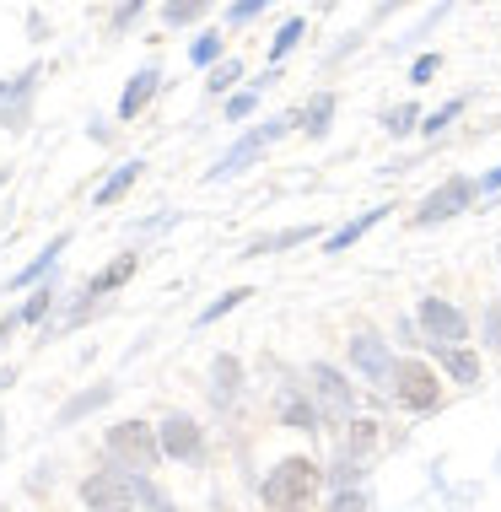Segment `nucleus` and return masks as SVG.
Returning a JSON list of instances; mask_svg holds the SVG:
<instances>
[{
	"label": "nucleus",
	"mask_w": 501,
	"mask_h": 512,
	"mask_svg": "<svg viewBox=\"0 0 501 512\" xmlns=\"http://www.w3.org/2000/svg\"><path fill=\"white\" fill-rule=\"evenodd\" d=\"M480 189H485V195H491V189H501V168H491V173H485V184H480Z\"/></svg>",
	"instance_id": "4c0bfd02"
},
{
	"label": "nucleus",
	"mask_w": 501,
	"mask_h": 512,
	"mask_svg": "<svg viewBox=\"0 0 501 512\" xmlns=\"http://www.w3.org/2000/svg\"><path fill=\"white\" fill-rule=\"evenodd\" d=\"M329 119H334V98H329V92H318V98L308 103V114H302V130L318 141V135H329Z\"/></svg>",
	"instance_id": "6ab92c4d"
},
{
	"label": "nucleus",
	"mask_w": 501,
	"mask_h": 512,
	"mask_svg": "<svg viewBox=\"0 0 501 512\" xmlns=\"http://www.w3.org/2000/svg\"><path fill=\"white\" fill-rule=\"evenodd\" d=\"M351 362L367 372L372 383H388V378H394V356H388V345H383L378 335H356V340H351Z\"/></svg>",
	"instance_id": "6e6552de"
},
{
	"label": "nucleus",
	"mask_w": 501,
	"mask_h": 512,
	"mask_svg": "<svg viewBox=\"0 0 501 512\" xmlns=\"http://www.w3.org/2000/svg\"><path fill=\"white\" fill-rule=\"evenodd\" d=\"M0 426H6V421H0Z\"/></svg>",
	"instance_id": "ea45409f"
},
{
	"label": "nucleus",
	"mask_w": 501,
	"mask_h": 512,
	"mask_svg": "<svg viewBox=\"0 0 501 512\" xmlns=\"http://www.w3.org/2000/svg\"><path fill=\"white\" fill-rule=\"evenodd\" d=\"M221 54V33H205V38H194V49H189V60L194 65H211Z\"/></svg>",
	"instance_id": "393cba45"
},
{
	"label": "nucleus",
	"mask_w": 501,
	"mask_h": 512,
	"mask_svg": "<svg viewBox=\"0 0 501 512\" xmlns=\"http://www.w3.org/2000/svg\"><path fill=\"white\" fill-rule=\"evenodd\" d=\"M415 119H421V114H415V108L405 103V108H394V114H388L383 124H388V135H405V130H415Z\"/></svg>",
	"instance_id": "cd10ccee"
},
{
	"label": "nucleus",
	"mask_w": 501,
	"mask_h": 512,
	"mask_svg": "<svg viewBox=\"0 0 501 512\" xmlns=\"http://www.w3.org/2000/svg\"><path fill=\"white\" fill-rule=\"evenodd\" d=\"M135 11H141V0H124V6H119V17H114V22L124 27V22H130V17H135Z\"/></svg>",
	"instance_id": "c9c22d12"
},
{
	"label": "nucleus",
	"mask_w": 501,
	"mask_h": 512,
	"mask_svg": "<svg viewBox=\"0 0 501 512\" xmlns=\"http://www.w3.org/2000/svg\"><path fill=\"white\" fill-rule=\"evenodd\" d=\"M0 184H6V168H0Z\"/></svg>",
	"instance_id": "58836bf2"
},
{
	"label": "nucleus",
	"mask_w": 501,
	"mask_h": 512,
	"mask_svg": "<svg viewBox=\"0 0 501 512\" xmlns=\"http://www.w3.org/2000/svg\"><path fill=\"white\" fill-rule=\"evenodd\" d=\"M108 399H114V389H108V383H97V389H87V394H76L71 405H65L60 415H54V426H71V421H81V415H87V410H97V405H108Z\"/></svg>",
	"instance_id": "4468645a"
},
{
	"label": "nucleus",
	"mask_w": 501,
	"mask_h": 512,
	"mask_svg": "<svg viewBox=\"0 0 501 512\" xmlns=\"http://www.w3.org/2000/svg\"><path fill=\"white\" fill-rule=\"evenodd\" d=\"M313 238V227H291V232H275V238H259L254 248H248V259H259V254H275V248H297V243H308Z\"/></svg>",
	"instance_id": "aec40b11"
},
{
	"label": "nucleus",
	"mask_w": 501,
	"mask_h": 512,
	"mask_svg": "<svg viewBox=\"0 0 501 512\" xmlns=\"http://www.w3.org/2000/svg\"><path fill=\"white\" fill-rule=\"evenodd\" d=\"M130 275H135V254H119L114 265H103V270H97L92 281H87V297H103V292H114V286H124V281H130Z\"/></svg>",
	"instance_id": "ddd939ff"
},
{
	"label": "nucleus",
	"mask_w": 501,
	"mask_h": 512,
	"mask_svg": "<svg viewBox=\"0 0 501 512\" xmlns=\"http://www.w3.org/2000/svg\"><path fill=\"white\" fill-rule=\"evenodd\" d=\"M421 329H426V340H431V345H442V351H453V345L469 335L464 313L448 308L442 297H426V302H421Z\"/></svg>",
	"instance_id": "423d86ee"
},
{
	"label": "nucleus",
	"mask_w": 501,
	"mask_h": 512,
	"mask_svg": "<svg viewBox=\"0 0 501 512\" xmlns=\"http://www.w3.org/2000/svg\"><path fill=\"white\" fill-rule=\"evenodd\" d=\"M485 340H491L496 351H501V302H496L491 313H485Z\"/></svg>",
	"instance_id": "72a5a7b5"
},
{
	"label": "nucleus",
	"mask_w": 501,
	"mask_h": 512,
	"mask_svg": "<svg viewBox=\"0 0 501 512\" xmlns=\"http://www.w3.org/2000/svg\"><path fill=\"white\" fill-rule=\"evenodd\" d=\"M291 124H297V119H291V114H281V119H270V124H264V130H254V135H243V141L232 146V151H227V157L216 162L211 173H205V184H216V178H232V173H243V168H248V162L259 157L264 146H270V141H281V135L291 130Z\"/></svg>",
	"instance_id": "f03ea898"
},
{
	"label": "nucleus",
	"mask_w": 501,
	"mask_h": 512,
	"mask_svg": "<svg viewBox=\"0 0 501 512\" xmlns=\"http://www.w3.org/2000/svg\"><path fill=\"white\" fill-rule=\"evenodd\" d=\"M162 453H173V459H200V426H194L189 415H167L162 421Z\"/></svg>",
	"instance_id": "9d476101"
},
{
	"label": "nucleus",
	"mask_w": 501,
	"mask_h": 512,
	"mask_svg": "<svg viewBox=\"0 0 501 512\" xmlns=\"http://www.w3.org/2000/svg\"><path fill=\"white\" fill-rule=\"evenodd\" d=\"M108 448H114V459H124L130 469H157V453H162L146 421H119L114 432H108Z\"/></svg>",
	"instance_id": "7ed1b4c3"
},
{
	"label": "nucleus",
	"mask_w": 501,
	"mask_h": 512,
	"mask_svg": "<svg viewBox=\"0 0 501 512\" xmlns=\"http://www.w3.org/2000/svg\"><path fill=\"white\" fill-rule=\"evenodd\" d=\"M17 324H22V313H17V318H0V345L11 340V329H17Z\"/></svg>",
	"instance_id": "e433bc0d"
},
{
	"label": "nucleus",
	"mask_w": 501,
	"mask_h": 512,
	"mask_svg": "<svg viewBox=\"0 0 501 512\" xmlns=\"http://www.w3.org/2000/svg\"><path fill=\"white\" fill-rule=\"evenodd\" d=\"M243 297H254V292H248V286H238V292H227V297H216V302H211V308H205V313H200V324H216V318H221V313H232V308H238V302H243Z\"/></svg>",
	"instance_id": "b1692460"
},
{
	"label": "nucleus",
	"mask_w": 501,
	"mask_h": 512,
	"mask_svg": "<svg viewBox=\"0 0 501 512\" xmlns=\"http://www.w3.org/2000/svg\"><path fill=\"white\" fill-rule=\"evenodd\" d=\"M329 512H361V496H340V502H334Z\"/></svg>",
	"instance_id": "f704fd0d"
},
{
	"label": "nucleus",
	"mask_w": 501,
	"mask_h": 512,
	"mask_svg": "<svg viewBox=\"0 0 501 512\" xmlns=\"http://www.w3.org/2000/svg\"><path fill=\"white\" fill-rule=\"evenodd\" d=\"M264 6H270V0H238V6L227 11V17H232V22H248V17H259Z\"/></svg>",
	"instance_id": "473e14b6"
},
{
	"label": "nucleus",
	"mask_w": 501,
	"mask_h": 512,
	"mask_svg": "<svg viewBox=\"0 0 501 512\" xmlns=\"http://www.w3.org/2000/svg\"><path fill=\"white\" fill-rule=\"evenodd\" d=\"M297 38H302V17H291L281 33H275V44H270V60H286L291 49H297Z\"/></svg>",
	"instance_id": "4be33fe9"
},
{
	"label": "nucleus",
	"mask_w": 501,
	"mask_h": 512,
	"mask_svg": "<svg viewBox=\"0 0 501 512\" xmlns=\"http://www.w3.org/2000/svg\"><path fill=\"white\" fill-rule=\"evenodd\" d=\"M281 421H286V426H313V410H308V399H297V394H281Z\"/></svg>",
	"instance_id": "5701e85b"
},
{
	"label": "nucleus",
	"mask_w": 501,
	"mask_h": 512,
	"mask_svg": "<svg viewBox=\"0 0 501 512\" xmlns=\"http://www.w3.org/2000/svg\"><path fill=\"white\" fill-rule=\"evenodd\" d=\"M44 313H49V286H44V292H33V297H27V308H22V324H38Z\"/></svg>",
	"instance_id": "c85d7f7f"
},
{
	"label": "nucleus",
	"mask_w": 501,
	"mask_h": 512,
	"mask_svg": "<svg viewBox=\"0 0 501 512\" xmlns=\"http://www.w3.org/2000/svg\"><path fill=\"white\" fill-rule=\"evenodd\" d=\"M254 103H259L254 92H238V98L227 103V119H248V114H254Z\"/></svg>",
	"instance_id": "2f4dec72"
},
{
	"label": "nucleus",
	"mask_w": 501,
	"mask_h": 512,
	"mask_svg": "<svg viewBox=\"0 0 501 512\" xmlns=\"http://www.w3.org/2000/svg\"><path fill=\"white\" fill-rule=\"evenodd\" d=\"M65 243H71V238H65V232H60V238H54V243L44 248V254H38V259H33V265H27V270L17 275V281H11V286H6V292H17V286H27V281H38V275H44V270L54 265V259H60V254H65Z\"/></svg>",
	"instance_id": "a211bd4d"
},
{
	"label": "nucleus",
	"mask_w": 501,
	"mask_h": 512,
	"mask_svg": "<svg viewBox=\"0 0 501 512\" xmlns=\"http://www.w3.org/2000/svg\"><path fill=\"white\" fill-rule=\"evenodd\" d=\"M437 54H421V60H415V71H410V81H415V87H421V81H431V76H437Z\"/></svg>",
	"instance_id": "7c9ffc66"
},
{
	"label": "nucleus",
	"mask_w": 501,
	"mask_h": 512,
	"mask_svg": "<svg viewBox=\"0 0 501 512\" xmlns=\"http://www.w3.org/2000/svg\"><path fill=\"white\" fill-rule=\"evenodd\" d=\"M135 178H141V162H130V168H119V173L108 178V184L97 189V195H92V205H114L119 195H130V184H135Z\"/></svg>",
	"instance_id": "f3484780"
},
{
	"label": "nucleus",
	"mask_w": 501,
	"mask_h": 512,
	"mask_svg": "<svg viewBox=\"0 0 501 512\" xmlns=\"http://www.w3.org/2000/svg\"><path fill=\"white\" fill-rule=\"evenodd\" d=\"M313 389H318V399H324L329 421H345V415H351V389H345V378L334 367H324V362L313 367Z\"/></svg>",
	"instance_id": "1a4fd4ad"
},
{
	"label": "nucleus",
	"mask_w": 501,
	"mask_h": 512,
	"mask_svg": "<svg viewBox=\"0 0 501 512\" xmlns=\"http://www.w3.org/2000/svg\"><path fill=\"white\" fill-rule=\"evenodd\" d=\"M232 389H238V362H232V356H221V362H216V394L227 399Z\"/></svg>",
	"instance_id": "a878e982"
},
{
	"label": "nucleus",
	"mask_w": 501,
	"mask_h": 512,
	"mask_svg": "<svg viewBox=\"0 0 501 512\" xmlns=\"http://www.w3.org/2000/svg\"><path fill=\"white\" fill-rule=\"evenodd\" d=\"M211 6H216V0H167V6H162V22H167V27H189V22H200Z\"/></svg>",
	"instance_id": "dca6fc26"
},
{
	"label": "nucleus",
	"mask_w": 501,
	"mask_h": 512,
	"mask_svg": "<svg viewBox=\"0 0 501 512\" xmlns=\"http://www.w3.org/2000/svg\"><path fill=\"white\" fill-rule=\"evenodd\" d=\"M33 81H38V65H33V71H22V76H11L6 87H0V114L11 119V130H22V119H27L22 98H27V92H33Z\"/></svg>",
	"instance_id": "9b49d317"
},
{
	"label": "nucleus",
	"mask_w": 501,
	"mask_h": 512,
	"mask_svg": "<svg viewBox=\"0 0 501 512\" xmlns=\"http://www.w3.org/2000/svg\"><path fill=\"white\" fill-rule=\"evenodd\" d=\"M157 87H162L157 71H141V76H135L130 87H124V98H119V119H135V114H141V108L157 98Z\"/></svg>",
	"instance_id": "f8f14e48"
},
{
	"label": "nucleus",
	"mask_w": 501,
	"mask_h": 512,
	"mask_svg": "<svg viewBox=\"0 0 501 512\" xmlns=\"http://www.w3.org/2000/svg\"><path fill=\"white\" fill-rule=\"evenodd\" d=\"M475 189H480V184H469V178H448V184H442L437 195H426V205L415 211V221H421V227H431V221H448V216H458L469 200H475Z\"/></svg>",
	"instance_id": "0eeeda50"
},
{
	"label": "nucleus",
	"mask_w": 501,
	"mask_h": 512,
	"mask_svg": "<svg viewBox=\"0 0 501 512\" xmlns=\"http://www.w3.org/2000/svg\"><path fill=\"white\" fill-rule=\"evenodd\" d=\"M458 108H464V103H448V108H437V114H431V119L421 124V130H426V135H437L442 124H453V119H458Z\"/></svg>",
	"instance_id": "c756f323"
},
{
	"label": "nucleus",
	"mask_w": 501,
	"mask_h": 512,
	"mask_svg": "<svg viewBox=\"0 0 501 512\" xmlns=\"http://www.w3.org/2000/svg\"><path fill=\"white\" fill-rule=\"evenodd\" d=\"M394 394L405 399L410 410H437V399H442V389H437V378H431L426 362H399L394 367Z\"/></svg>",
	"instance_id": "39448f33"
},
{
	"label": "nucleus",
	"mask_w": 501,
	"mask_h": 512,
	"mask_svg": "<svg viewBox=\"0 0 501 512\" xmlns=\"http://www.w3.org/2000/svg\"><path fill=\"white\" fill-rule=\"evenodd\" d=\"M135 480L130 475H114V469H103V475H92L87 486H81V502L92 512H130L135 507Z\"/></svg>",
	"instance_id": "20e7f679"
},
{
	"label": "nucleus",
	"mask_w": 501,
	"mask_h": 512,
	"mask_svg": "<svg viewBox=\"0 0 501 512\" xmlns=\"http://www.w3.org/2000/svg\"><path fill=\"white\" fill-rule=\"evenodd\" d=\"M378 221H383V205H378V211H361L356 221H345V227L334 232V238H329L324 248H329V254H345V248H351V243H356V238H361V232H367V227H378Z\"/></svg>",
	"instance_id": "2eb2a0df"
},
{
	"label": "nucleus",
	"mask_w": 501,
	"mask_h": 512,
	"mask_svg": "<svg viewBox=\"0 0 501 512\" xmlns=\"http://www.w3.org/2000/svg\"><path fill=\"white\" fill-rule=\"evenodd\" d=\"M318 491V464L313 459H281L264 480V507L270 512H308Z\"/></svg>",
	"instance_id": "f257e3e1"
},
{
	"label": "nucleus",
	"mask_w": 501,
	"mask_h": 512,
	"mask_svg": "<svg viewBox=\"0 0 501 512\" xmlns=\"http://www.w3.org/2000/svg\"><path fill=\"white\" fill-rule=\"evenodd\" d=\"M437 351H442V345H437ZM442 367H448L458 383H480V362L469 351H458V345H453V351H442Z\"/></svg>",
	"instance_id": "412c9836"
},
{
	"label": "nucleus",
	"mask_w": 501,
	"mask_h": 512,
	"mask_svg": "<svg viewBox=\"0 0 501 512\" xmlns=\"http://www.w3.org/2000/svg\"><path fill=\"white\" fill-rule=\"evenodd\" d=\"M238 76H243V65H238V60H221L216 71H211V92H227Z\"/></svg>",
	"instance_id": "bb28decb"
}]
</instances>
